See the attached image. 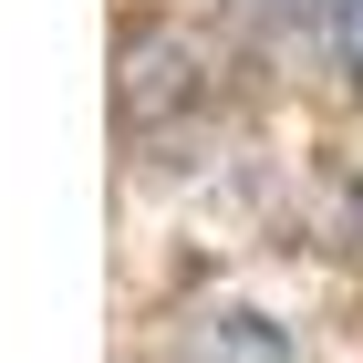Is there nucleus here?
<instances>
[{"mask_svg":"<svg viewBox=\"0 0 363 363\" xmlns=\"http://www.w3.org/2000/svg\"><path fill=\"white\" fill-rule=\"evenodd\" d=\"M228 322H239V311H228ZM228 322H218V333H197V363H280L270 333H228Z\"/></svg>","mask_w":363,"mask_h":363,"instance_id":"f03ea898","label":"nucleus"},{"mask_svg":"<svg viewBox=\"0 0 363 363\" xmlns=\"http://www.w3.org/2000/svg\"><path fill=\"white\" fill-rule=\"evenodd\" d=\"M322 42H333V62L363 84V0H322Z\"/></svg>","mask_w":363,"mask_h":363,"instance_id":"f257e3e1","label":"nucleus"}]
</instances>
